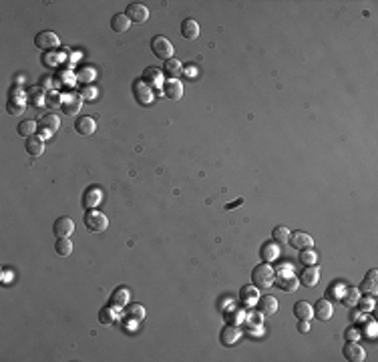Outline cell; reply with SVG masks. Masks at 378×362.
<instances>
[{"label": "cell", "instance_id": "obj_42", "mask_svg": "<svg viewBox=\"0 0 378 362\" xmlns=\"http://www.w3.org/2000/svg\"><path fill=\"white\" fill-rule=\"evenodd\" d=\"M298 330L300 332H308L310 330V320H298Z\"/></svg>", "mask_w": 378, "mask_h": 362}, {"label": "cell", "instance_id": "obj_3", "mask_svg": "<svg viewBox=\"0 0 378 362\" xmlns=\"http://www.w3.org/2000/svg\"><path fill=\"white\" fill-rule=\"evenodd\" d=\"M151 52H153L157 58H161V60H169V58H173L175 47L171 45V41H169L167 37L157 35V37L151 39Z\"/></svg>", "mask_w": 378, "mask_h": 362}, {"label": "cell", "instance_id": "obj_38", "mask_svg": "<svg viewBox=\"0 0 378 362\" xmlns=\"http://www.w3.org/2000/svg\"><path fill=\"white\" fill-rule=\"evenodd\" d=\"M99 322H101L103 326H111V324L115 322V310H113V306L101 308V312H99Z\"/></svg>", "mask_w": 378, "mask_h": 362}, {"label": "cell", "instance_id": "obj_17", "mask_svg": "<svg viewBox=\"0 0 378 362\" xmlns=\"http://www.w3.org/2000/svg\"><path fill=\"white\" fill-rule=\"evenodd\" d=\"M314 316H316L318 320H322V322H328V320L334 316V306H332V302H330L328 298L318 300L316 306H314Z\"/></svg>", "mask_w": 378, "mask_h": 362}, {"label": "cell", "instance_id": "obj_31", "mask_svg": "<svg viewBox=\"0 0 378 362\" xmlns=\"http://www.w3.org/2000/svg\"><path fill=\"white\" fill-rule=\"evenodd\" d=\"M37 127H39V125H37L35 121L24 119V121H20V123H18L16 131H18V135H20V137H26V139H28V137H32V135L37 133Z\"/></svg>", "mask_w": 378, "mask_h": 362}, {"label": "cell", "instance_id": "obj_21", "mask_svg": "<svg viewBox=\"0 0 378 362\" xmlns=\"http://www.w3.org/2000/svg\"><path fill=\"white\" fill-rule=\"evenodd\" d=\"M181 73H183V64H181L175 56L163 62V75H165L167 79H177Z\"/></svg>", "mask_w": 378, "mask_h": 362}, {"label": "cell", "instance_id": "obj_28", "mask_svg": "<svg viewBox=\"0 0 378 362\" xmlns=\"http://www.w3.org/2000/svg\"><path fill=\"white\" fill-rule=\"evenodd\" d=\"M258 288L254 286V284H248V286H244L242 288V292H239V298H242V302L246 304V306H252L256 300H258Z\"/></svg>", "mask_w": 378, "mask_h": 362}, {"label": "cell", "instance_id": "obj_15", "mask_svg": "<svg viewBox=\"0 0 378 362\" xmlns=\"http://www.w3.org/2000/svg\"><path fill=\"white\" fill-rule=\"evenodd\" d=\"M6 109H8V113H12V115L24 113L26 101H24V97H22V93H20L18 89H16V91H10V101L6 105Z\"/></svg>", "mask_w": 378, "mask_h": 362}, {"label": "cell", "instance_id": "obj_29", "mask_svg": "<svg viewBox=\"0 0 378 362\" xmlns=\"http://www.w3.org/2000/svg\"><path fill=\"white\" fill-rule=\"evenodd\" d=\"M258 310L262 312L264 316H271V314H276V312H278V300H276L273 296H264V298H260V306H258Z\"/></svg>", "mask_w": 378, "mask_h": 362}, {"label": "cell", "instance_id": "obj_2", "mask_svg": "<svg viewBox=\"0 0 378 362\" xmlns=\"http://www.w3.org/2000/svg\"><path fill=\"white\" fill-rule=\"evenodd\" d=\"M252 280H254V286L256 288H270L276 280V272L270 264H260L254 268L252 272Z\"/></svg>", "mask_w": 378, "mask_h": 362}, {"label": "cell", "instance_id": "obj_4", "mask_svg": "<svg viewBox=\"0 0 378 362\" xmlns=\"http://www.w3.org/2000/svg\"><path fill=\"white\" fill-rule=\"evenodd\" d=\"M133 95H135V101L139 105H151L153 103V89L151 87H147L141 79H137L135 83H133Z\"/></svg>", "mask_w": 378, "mask_h": 362}, {"label": "cell", "instance_id": "obj_11", "mask_svg": "<svg viewBox=\"0 0 378 362\" xmlns=\"http://www.w3.org/2000/svg\"><path fill=\"white\" fill-rule=\"evenodd\" d=\"M81 107H83V97L81 95H66L62 105H60V109H62V113L66 117H75L81 111Z\"/></svg>", "mask_w": 378, "mask_h": 362}, {"label": "cell", "instance_id": "obj_6", "mask_svg": "<svg viewBox=\"0 0 378 362\" xmlns=\"http://www.w3.org/2000/svg\"><path fill=\"white\" fill-rule=\"evenodd\" d=\"M58 37L54 35L53 30H43V32H39L37 37H35V45H37V49H41V51H53V49H56L58 47Z\"/></svg>", "mask_w": 378, "mask_h": 362}, {"label": "cell", "instance_id": "obj_39", "mask_svg": "<svg viewBox=\"0 0 378 362\" xmlns=\"http://www.w3.org/2000/svg\"><path fill=\"white\" fill-rule=\"evenodd\" d=\"M79 95L83 97V101H85V99H87V101H93V99L97 97V89H95L93 85H83V89H81Z\"/></svg>", "mask_w": 378, "mask_h": 362}, {"label": "cell", "instance_id": "obj_27", "mask_svg": "<svg viewBox=\"0 0 378 362\" xmlns=\"http://www.w3.org/2000/svg\"><path fill=\"white\" fill-rule=\"evenodd\" d=\"M358 290H360L362 294H370V296L376 294V270H370V272H368V276L364 278V282L360 284Z\"/></svg>", "mask_w": 378, "mask_h": 362}, {"label": "cell", "instance_id": "obj_8", "mask_svg": "<svg viewBox=\"0 0 378 362\" xmlns=\"http://www.w3.org/2000/svg\"><path fill=\"white\" fill-rule=\"evenodd\" d=\"M53 232L56 238H68V236L75 232V221H73L71 217L62 215V217H58V219L54 221Z\"/></svg>", "mask_w": 378, "mask_h": 362}, {"label": "cell", "instance_id": "obj_30", "mask_svg": "<svg viewBox=\"0 0 378 362\" xmlns=\"http://www.w3.org/2000/svg\"><path fill=\"white\" fill-rule=\"evenodd\" d=\"M358 298H360V290L350 286V288H346V290H344V294H342V298H340V300H342V304H344L346 308H352V306H356V304H358Z\"/></svg>", "mask_w": 378, "mask_h": 362}, {"label": "cell", "instance_id": "obj_5", "mask_svg": "<svg viewBox=\"0 0 378 362\" xmlns=\"http://www.w3.org/2000/svg\"><path fill=\"white\" fill-rule=\"evenodd\" d=\"M125 14H127V18H129L131 22H147V18H149V8H147L145 4H141V2H131V4L127 6Z\"/></svg>", "mask_w": 378, "mask_h": 362}, {"label": "cell", "instance_id": "obj_37", "mask_svg": "<svg viewBox=\"0 0 378 362\" xmlns=\"http://www.w3.org/2000/svg\"><path fill=\"white\" fill-rule=\"evenodd\" d=\"M127 318L133 320V322H141V320L145 318V308L139 306V304H131V306L127 308Z\"/></svg>", "mask_w": 378, "mask_h": 362}, {"label": "cell", "instance_id": "obj_19", "mask_svg": "<svg viewBox=\"0 0 378 362\" xmlns=\"http://www.w3.org/2000/svg\"><path fill=\"white\" fill-rule=\"evenodd\" d=\"M181 37L187 39V41H195V39L199 37V24H197V20L185 18V20L181 22Z\"/></svg>", "mask_w": 378, "mask_h": 362}, {"label": "cell", "instance_id": "obj_23", "mask_svg": "<svg viewBox=\"0 0 378 362\" xmlns=\"http://www.w3.org/2000/svg\"><path fill=\"white\" fill-rule=\"evenodd\" d=\"M129 296H131L129 288H117L111 296V306L113 308H125V304L129 302Z\"/></svg>", "mask_w": 378, "mask_h": 362}, {"label": "cell", "instance_id": "obj_35", "mask_svg": "<svg viewBox=\"0 0 378 362\" xmlns=\"http://www.w3.org/2000/svg\"><path fill=\"white\" fill-rule=\"evenodd\" d=\"M75 79L81 81L83 85H89V83H93V79H95V69H91V67H81V69L75 73Z\"/></svg>", "mask_w": 378, "mask_h": 362}, {"label": "cell", "instance_id": "obj_32", "mask_svg": "<svg viewBox=\"0 0 378 362\" xmlns=\"http://www.w3.org/2000/svg\"><path fill=\"white\" fill-rule=\"evenodd\" d=\"M101 202V191L97 187H89L87 193H85V200H83V206L87 209H95V206Z\"/></svg>", "mask_w": 378, "mask_h": 362}, {"label": "cell", "instance_id": "obj_16", "mask_svg": "<svg viewBox=\"0 0 378 362\" xmlns=\"http://www.w3.org/2000/svg\"><path fill=\"white\" fill-rule=\"evenodd\" d=\"M344 358L350 362H362L364 358H366V352H364V348L360 346V344H356V342H348L346 346H344Z\"/></svg>", "mask_w": 378, "mask_h": 362}, {"label": "cell", "instance_id": "obj_12", "mask_svg": "<svg viewBox=\"0 0 378 362\" xmlns=\"http://www.w3.org/2000/svg\"><path fill=\"white\" fill-rule=\"evenodd\" d=\"M288 244L296 250H308V248L314 246V240H312V236H308L304 232H294V234H290Z\"/></svg>", "mask_w": 378, "mask_h": 362}, {"label": "cell", "instance_id": "obj_25", "mask_svg": "<svg viewBox=\"0 0 378 362\" xmlns=\"http://www.w3.org/2000/svg\"><path fill=\"white\" fill-rule=\"evenodd\" d=\"M26 153L30 157H39L45 153V141L41 137H28L26 139Z\"/></svg>", "mask_w": 378, "mask_h": 362}, {"label": "cell", "instance_id": "obj_26", "mask_svg": "<svg viewBox=\"0 0 378 362\" xmlns=\"http://www.w3.org/2000/svg\"><path fill=\"white\" fill-rule=\"evenodd\" d=\"M294 314H296L298 320H312V318H314V308H312L308 302L300 300V302L294 304Z\"/></svg>", "mask_w": 378, "mask_h": 362}, {"label": "cell", "instance_id": "obj_18", "mask_svg": "<svg viewBox=\"0 0 378 362\" xmlns=\"http://www.w3.org/2000/svg\"><path fill=\"white\" fill-rule=\"evenodd\" d=\"M39 125H41L43 133L53 135V133H56V131L60 129V119H58L54 113H49V115H45V117L39 121Z\"/></svg>", "mask_w": 378, "mask_h": 362}, {"label": "cell", "instance_id": "obj_22", "mask_svg": "<svg viewBox=\"0 0 378 362\" xmlns=\"http://www.w3.org/2000/svg\"><path fill=\"white\" fill-rule=\"evenodd\" d=\"M129 26H131V20L127 18V14H125V12H119V14H115V16L111 18V28H113L115 32H119V35L127 32V30H129Z\"/></svg>", "mask_w": 378, "mask_h": 362}, {"label": "cell", "instance_id": "obj_13", "mask_svg": "<svg viewBox=\"0 0 378 362\" xmlns=\"http://www.w3.org/2000/svg\"><path fill=\"white\" fill-rule=\"evenodd\" d=\"M163 91H165V97L169 101H179L183 97V85L179 79H169L165 85H163Z\"/></svg>", "mask_w": 378, "mask_h": 362}, {"label": "cell", "instance_id": "obj_36", "mask_svg": "<svg viewBox=\"0 0 378 362\" xmlns=\"http://www.w3.org/2000/svg\"><path fill=\"white\" fill-rule=\"evenodd\" d=\"M300 261H302L304 266H318V254H316L312 248L300 250Z\"/></svg>", "mask_w": 378, "mask_h": 362}, {"label": "cell", "instance_id": "obj_40", "mask_svg": "<svg viewBox=\"0 0 378 362\" xmlns=\"http://www.w3.org/2000/svg\"><path fill=\"white\" fill-rule=\"evenodd\" d=\"M30 103L35 105V107H41V105L45 103V95H41L39 91H32V101Z\"/></svg>", "mask_w": 378, "mask_h": 362}, {"label": "cell", "instance_id": "obj_20", "mask_svg": "<svg viewBox=\"0 0 378 362\" xmlns=\"http://www.w3.org/2000/svg\"><path fill=\"white\" fill-rule=\"evenodd\" d=\"M278 256H280V246H278L276 242H268V244H264V246L260 248V258H262L264 264L276 261Z\"/></svg>", "mask_w": 378, "mask_h": 362}, {"label": "cell", "instance_id": "obj_43", "mask_svg": "<svg viewBox=\"0 0 378 362\" xmlns=\"http://www.w3.org/2000/svg\"><path fill=\"white\" fill-rule=\"evenodd\" d=\"M346 338H348V340H350V338L356 340V338H358V332H356V330H348V332H346Z\"/></svg>", "mask_w": 378, "mask_h": 362}, {"label": "cell", "instance_id": "obj_7", "mask_svg": "<svg viewBox=\"0 0 378 362\" xmlns=\"http://www.w3.org/2000/svg\"><path fill=\"white\" fill-rule=\"evenodd\" d=\"M141 81L147 85V87H163V71H159L157 67H147L145 71H143V75H141Z\"/></svg>", "mask_w": 378, "mask_h": 362}, {"label": "cell", "instance_id": "obj_24", "mask_svg": "<svg viewBox=\"0 0 378 362\" xmlns=\"http://www.w3.org/2000/svg\"><path fill=\"white\" fill-rule=\"evenodd\" d=\"M237 340H239V330H237L233 324H227V326L221 330V342H223L225 346H233V344H237Z\"/></svg>", "mask_w": 378, "mask_h": 362}, {"label": "cell", "instance_id": "obj_14", "mask_svg": "<svg viewBox=\"0 0 378 362\" xmlns=\"http://www.w3.org/2000/svg\"><path fill=\"white\" fill-rule=\"evenodd\" d=\"M273 284L280 288V290H284V292H296L298 290V286H300V278H296L294 274H282V276H278L276 280H273Z\"/></svg>", "mask_w": 378, "mask_h": 362}, {"label": "cell", "instance_id": "obj_44", "mask_svg": "<svg viewBox=\"0 0 378 362\" xmlns=\"http://www.w3.org/2000/svg\"><path fill=\"white\" fill-rule=\"evenodd\" d=\"M244 204V200H237V202H233V204H229L227 207H235V206H242Z\"/></svg>", "mask_w": 378, "mask_h": 362}, {"label": "cell", "instance_id": "obj_9", "mask_svg": "<svg viewBox=\"0 0 378 362\" xmlns=\"http://www.w3.org/2000/svg\"><path fill=\"white\" fill-rule=\"evenodd\" d=\"M95 129H97V121L91 117V115H83V117H79L77 121H75V131L79 133V135H93L95 133Z\"/></svg>", "mask_w": 378, "mask_h": 362}, {"label": "cell", "instance_id": "obj_1", "mask_svg": "<svg viewBox=\"0 0 378 362\" xmlns=\"http://www.w3.org/2000/svg\"><path fill=\"white\" fill-rule=\"evenodd\" d=\"M83 221H85V227L89 232H93V234H101V232H105L109 227V217L99 209H89L85 213Z\"/></svg>", "mask_w": 378, "mask_h": 362}, {"label": "cell", "instance_id": "obj_41", "mask_svg": "<svg viewBox=\"0 0 378 362\" xmlns=\"http://www.w3.org/2000/svg\"><path fill=\"white\" fill-rule=\"evenodd\" d=\"M372 306H374V300H362V302H360V312L366 314V312L372 310Z\"/></svg>", "mask_w": 378, "mask_h": 362}, {"label": "cell", "instance_id": "obj_10", "mask_svg": "<svg viewBox=\"0 0 378 362\" xmlns=\"http://www.w3.org/2000/svg\"><path fill=\"white\" fill-rule=\"evenodd\" d=\"M300 282H302L306 288L318 286V282H320V266H306V268L302 270Z\"/></svg>", "mask_w": 378, "mask_h": 362}, {"label": "cell", "instance_id": "obj_34", "mask_svg": "<svg viewBox=\"0 0 378 362\" xmlns=\"http://www.w3.org/2000/svg\"><path fill=\"white\" fill-rule=\"evenodd\" d=\"M54 250H56V254H58V256L66 258V256H71V254H73V242H71L68 238H56Z\"/></svg>", "mask_w": 378, "mask_h": 362}, {"label": "cell", "instance_id": "obj_33", "mask_svg": "<svg viewBox=\"0 0 378 362\" xmlns=\"http://www.w3.org/2000/svg\"><path fill=\"white\" fill-rule=\"evenodd\" d=\"M271 240H273L278 246H286L288 240H290V229H288L286 225H278V227H273V232H271Z\"/></svg>", "mask_w": 378, "mask_h": 362}]
</instances>
